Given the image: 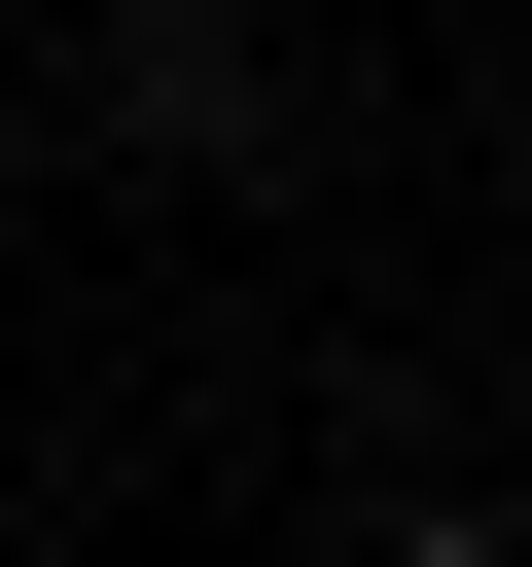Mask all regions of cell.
I'll return each instance as SVG.
<instances>
[{
  "instance_id": "1",
  "label": "cell",
  "mask_w": 532,
  "mask_h": 567,
  "mask_svg": "<svg viewBox=\"0 0 532 567\" xmlns=\"http://www.w3.org/2000/svg\"><path fill=\"white\" fill-rule=\"evenodd\" d=\"M390 567H532V496H426V532H390Z\"/></svg>"
}]
</instances>
